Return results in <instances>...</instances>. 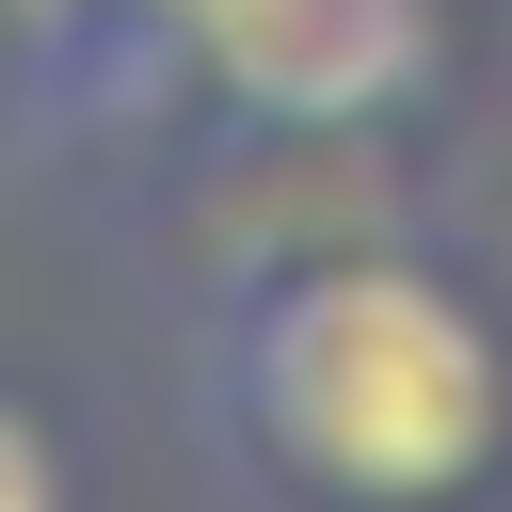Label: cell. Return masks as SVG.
<instances>
[{
	"mask_svg": "<svg viewBox=\"0 0 512 512\" xmlns=\"http://www.w3.org/2000/svg\"><path fill=\"white\" fill-rule=\"evenodd\" d=\"M192 400L240 480L288 512H464L512 464V336L448 256L320 240L224 272L192 336Z\"/></svg>",
	"mask_w": 512,
	"mask_h": 512,
	"instance_id": "1",
	"label": "cell"
},
{
	"mask_svg": "<svg viewBox=\"0 0 512 512\" xmlns=\"http://www.w3.org/2000/svg\"><path fill=\"white\" fill-rule=\"evenodd\" d=\"M160 64L272 144H368L448 80L432 0H160Z\"/></svg>",
	"mask_w": 512,
	"mask_h": 512,
	"instance_id": "2",
	"label": "cell"
},
{
	"mask_svg": "<svg viewBox=\"0 0 512 512\" xmlns=\"http://www.w3.org/2000/svg\"><path fill=\"white\" fill-rule=\"evenodd\" d=\"M0 512H80V464H64V432L0 384Z\"/></svg>",
	"mask_w": 512,
	"mask_h": 512,
	"instance_id": "3",
	"label": "cell"
}]
</instances>
